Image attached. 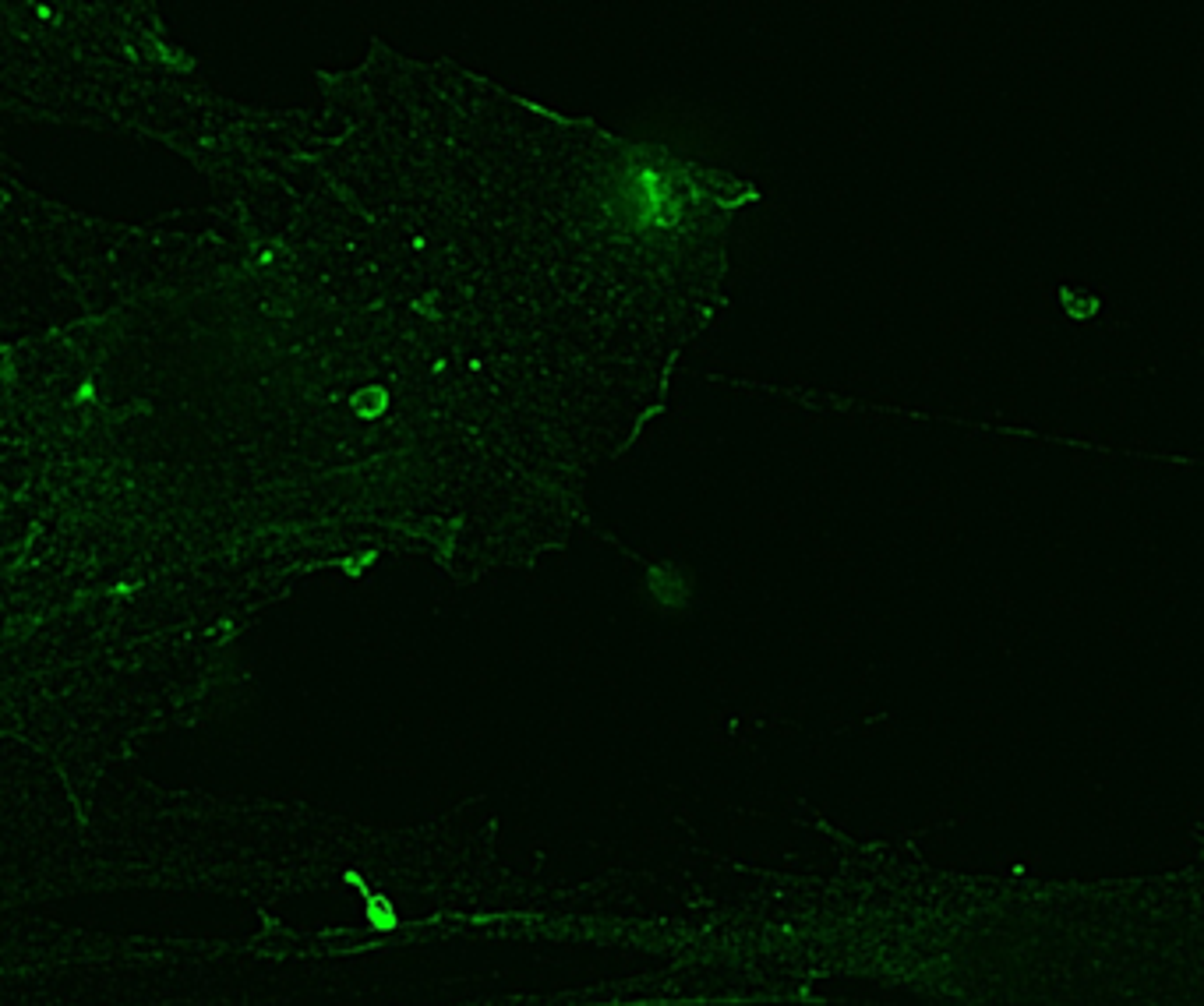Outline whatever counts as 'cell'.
Wrapping results in <instances>:
<instances>
[{
  "instance_id": "obj_1",
  "label": "cell",
  "mask_w": 1204,
  "mask_h": 1006,
  "mask_svg": "<svg viewBox=\"0 0 1204 1006\" xmlns=\"http://www.w3.org/2000/svg\"><path fill=\"white\" fill-rule=\"evenodd\" d=\"M364 911H367V925H371V929H378V932H396L399 929V915H396V908H392L389 897L367 894L364 897Z\"/></svg>"
},
{
  "instance_id": "obj_2",
  "label": "cell",
  "mask_w": 1204,
  "mask_h": 1006,
  "mask_svg": "<svg viewBox=\"0 0 1204 1006\" xmlns=\"http://www.w3.org/2000/svg\"><path fill=\"white\" fill-rule=\"evenodd\" d=\"M343 880H346V883H350V887H353V890H360V897H367V894H371V890H367V883H364V880H360L357 872H346Z\"/></svg>"
}]
</instances>
